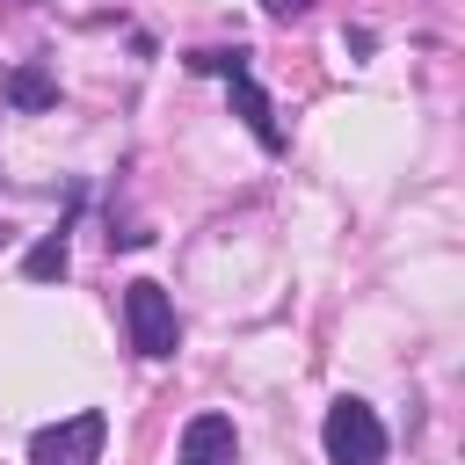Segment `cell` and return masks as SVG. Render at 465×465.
<instances>
[{"mask_svg":"<svg viewBox=\"0 0 465 465\" xmlns=\"http://www.w3.org/2000/svg\"><path fill=\"white\" fill-rule=\"evenodd\" d=\"M254 51L247 44H232V51H189V73H218L225 87H232V109H240V124L254 131V145L262 153H283V124H276V109H269V94L254 87V65H247Z\"/></svg>","mask_w":465,"mask_h":465,"instance_id":"6da1fadb","label":"cell"},{"mask_svg":"<svg viewBox=\"0 0 465 465\" xmlns=\"http://www.w3.org/2000/svg\"><path fill=\"white\" fill-rule=\"evenodd\" d=\"M320 450H327V465H385V421H378V407L356 400V392H341L327 407V421H320Z\"/></svg>","mask_w":465,"mask_h":465,"instance_id":"7a4b0ae2","label":"cell"},{"mask_svg":"<svg viewBox=\"0 0 465 465\" xmlns=\"http://www.w3.org/2000/svg\"><path fill=\"white\" fill-rule=\"evenodd\" d=\"M124 327H131V349H138V356H174V349H182V320H174V298H167L153 276L124 283Z\"/></svg>","mask_w":465,"mask_h":465,"instance_id":"3957f363","label":"cell"},{"mask_svg":"<svg viewBox=\"0 0 465 465\" xmlns=\"http://www.w3.org/2000/svg\"><path fill=\"white\" fill-rule=\"evenodd\" d=\"M102 443H109V414L80 407V414H65V421H51V429L29 436V465H94Z\"/></svg>","mask_w":465,"mask_h":465,"instance_id":"277c9868","label":"cell"},{"mask_svg":"<svg viewBox=\"0 0 465 465\" xmlns=\"http://www.w3.org/2000/svg\"><path fill=\"white\" fill-rule=\"evenodd\" d=\"M240 458V429H232V414H189L182 421V450H174V465H232Z\"/></svg>","mask_w":465,"mask_h":465,"instance_id":"5b68a950","label":"cell"},{"mask_svg":"<svg viewBox=\"0 0 465 465\" xmlns=\"http://www.w3.org/2000/svg\"><path fill=\"white\" fill-rule=\"evenodd\" d=\"M7 102H15V109H51V102H58V80H51L44 65H15V73H7Z\"/></svg>","mask_w":465,"mask_h":465,"instance_id":"8992f818","label":"cell"},{"mask_svg":"<svg viewBox=\"0 0 465 465\" xmlns=\"http://www.w3.org/2000/svg\"><path fill=\"white\" fill-rule=\"evenodd\" d=\"M65 262H73V254H65V225H58V232H44V240L22 254V276H29V283H58Z\"/></svg>","mask_w":465,"mask_h":465,"instance_id":"52a82bcc","label":"cell"},{"mask_svg":"<svg viewBox=\"0 0 465 465\" xmlns=\"http://www.w3.org/2000/svg\"><path fill=\"white\" fill-rule=\"evenodd\" d=\"M276 22H298V15H312V0H262Z\"/></svg>","mask_w":465,"mask_h":465,"instance_id":"ba28073f","label":"cell"}]
</instances>
